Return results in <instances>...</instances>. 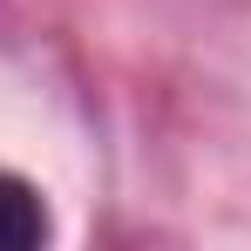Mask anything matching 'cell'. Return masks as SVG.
<instances>
[{"label": "cell", "instance_id": "6da1fadb", "mask_svg": "<svg viewBox=\"0 0 251 251\" xmlns=\"http://www.w3.org/2000/svg\"><path fill=\"white\" fill-rule=\"evenodd\" d=\"M48 238V204L34 183L0 176V251H34Z\"/></svg>", "mask_w": 251, "mask_h": 251}]
</instances>
